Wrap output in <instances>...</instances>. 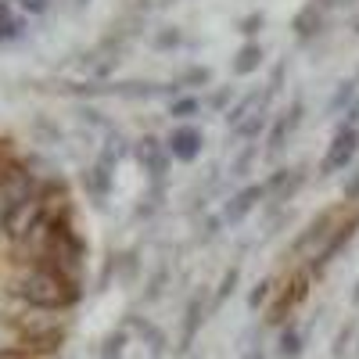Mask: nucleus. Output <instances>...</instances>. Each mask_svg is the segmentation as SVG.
I'll list each match as a JSON object with an SVG mask.
<instances>
[{"instance_id": "1", "label": "nucleus", "mask_w": 359, "mask_h": 359, "mask_svg": "<svg viewBox=\"0 0 359 359\" xmlns=\"http://www.w3.org/2000/svg\"><path fill=\"white\" fill-rule=\"evenodd\" d=\"M11 298L15 302H25L33 309H54V313H69L83 302V284L69 280V277H57L50 269L40 266H29L25 273L11 284Z\"/></svg>"}, {"instance_id": "2", "label": "nucleus", "mask_w": 359, "mask_h": 359, "mask_svg": "<svg viewBox=\"0 0 359 359\" xmlns=\"http://www.w3.org/2000/svg\"><path fill=\"white\" fill-rule=\"evenodd\" d=\"M309 284H313L309 269H298L294 277H287V280H284V287H280V291L273 294V302L266 306L262 327H287V323H291V316H294V309L306 302V294H309Z\"/></svg>"}, {"instance_id": "3", "label": "nucleus", "mask_w": 359, "mask_h": 359, "mask_svg": "<svg viewBox=\"0 0 359 359\" xmlns=\"http://www.w3.org/2000/svg\"><path fill=\"white\" fill-rule=\"evenodd\" d=\"M341 219H345V216H341V208H323V212H316L302 230L294 233V241H291L287 252H291V255H309V259H313V255L323 248L327 237L334 233V226H338Z\"/></svg>"}, {"instance_id": "4", "label": "nucleus", "mask_w": 359, "mask_h": 359, "mask_svg": "<svg viewBox=\"0 0 359 359\" xmlns=\"http://www.w3.org/2000/svg\"><path fill=\"white\" fill-rule=\"evenodd\" d=\"M355 233H359V212H355V216H345V219L334 226V233L323 241V248L309 259V266H306V269H309V277H313V280H316V277H323L327 269H331V266L338 262V255L355 241Z\"/></svg>"}, {"instance_id": "5", "label": "nucleus", "mask_w": 359, "mask_h": 359, "mask_svg": "<svg viewBox=\"0 0 359 359\" xmlns=\"http://www.w3.org/2000/svg\"><path fill=\"white\" fill-rule=\"evenodd\" d=\"M212 316V309H208V291H194L187 298V306H184V316H180V338H176V355H191L198 334H201V327L205 320Z\"/></svg>"}, {"instance_id": "6", "label": "nucleus", "mask_w": 359, "mask_h": 359, "mask_svg": "<svg viewBox=\"0 0 359 359\" xmlns=\"http://www.w3.org/2000/svg\"><path fill=\"white\" fill-rule=\"evenodd\" d=\"M355 155H359V130H352V126H338L316 169H320V176H334V172L348 169Z\"/></svg>"}, {"instance_id": "7", "label": "nucleus", "mask_w": 359, "mask_h": 359, "mask_svg": "<svg viewBox=\"0 0 359 359\" xmlns=\"http://www.w3.org/2000/svg\"><path fill=\"white\" fill-rule=\"evenodd\" d=\"M133 158L144 165V172L151 176V184H165V176L172 169V155L165 140H158L155 133H144L137 144H133Z\"/></svg>"}, {"instance_id": "8", "label": "nucleus", "mask_w": 359, "mask_h": 359, "mask_svg": "<svg viewBox=\"0 0 359 359\" xmlns=\"http://www.w3.org/2000/svg\"><path fill=\"white\" fill-rule=\"evenodd\" d=\"M334 4H338V0H309V4L298 8L294 18H291V33H294V40L309 43V40L323 36V33H327V11H331Z\"/></svg>"}, {"instance_id": "9", "label": "nucleus", "mask_w": 359, "mask_h": 359, "mask_svg": "<svg viewBox=\"0 0 359 359\" xmlns=\"http://www.w3.org/2000/svg\"><path fill=\"white\" fill-rule=\"evenodd\" d=\"M302 115H306V104L302 101H294L287 111L273 115V123H269V130H266V158H277L284 151L287 140L294 137V130L302 126Z\"/></svg>"}, {"instance_id": "10", "label": "nucleus", "mask_w": 359, "mask_h": 359, "mask_svg": "<svg viewBox=\"0 0 359 359\" xmlns=\"http://www.w3.org/2000/svg\"><path fill=\"white\" fill-rule=\"evenodd\" d=\"M165 147H169L172 162H180V165H191V162H198V158H201L205 133H201L198 126H191V123H176V130L165 137Z\"/></svg>"}, {"instance_id": "11", "label": "nucleus", "mask_w": 359, "mask_h": 359, "mask_svg": "<svg viewBox=\"0 0 359 359\" xmlns=\"http://www.w3.org/2000/svg\"><path fill=\"white\" fill-rule=\"evenodd\" d=\"M123 327H126V331L147 348V355H151V359H165V352H169V338H165V331H162L155 320H147V316H140V313H126Z\"/></svg>"}, {"instance_id": "12", "label": "nucleus", "mask_w": 359, "mask_h": 359, "mask_svg": "<svg viewBox=\"0 0 359 359\" xmlns=\"http://www.w3.org/2000/svg\"><path fill=\"white\" fill-rule=\"evenodd\" d=\"M266 198V187L262 184H245L241 191H233L226 201H223V223L237 226V223H245L252 216V208Z\"/></svg>"}, {"instance_id": "13", "label": "nucleus", "mask_w": 359, "mask_h": 359, "mask_svg": "<svg viewBox=\"0 0 359 359\" xmlns=\"http://www.w3.org/2000/svg\"><path fill=\"white\" fill-rule=\"evenodd\" d=\"M111 187H115V172H111L108 165L94 162V165H86V169H83V191L90 194V201H94V205H101V208H104V201H108Z\"/></svg>"}, {"instance_id": "14", "label": "nucleus", "mask_w": 359, "mask_h": 359, "mask_svg": "<svg viewBox=\"0 0 359 359\" xmlns=\"http://www.w3.org/2000/svg\"><path fill=\"white\" fill-rule=\"evenodd\" d=\"M306 180H309V165H294V172L287 176V184L269 198V205H266V219H273L277 212H284V208L291 205V198H298L302 194V187H306Z\"/></svg>"}, {"instance_id": "15", "label": "nucleus", "mask_w": 359, "mask_h": 359, "mask_svg": "<svg viewBox=\"0 0 359 359\" xmlns=\"http://www.w3.org/2000/svg\"><path fill=\"white\" fill-rule=\"evenodd\" d=\"M269 97H273V94H269V86H259V90H248V94L241 97V101H233V108L223 115L226 118V126L233 130L237 123H245V118L248 115H255L259 108H269Z\"/></svg>"}, {"instance_id": "16", "label": "nucleus", "mask_w": 359, "mask_h": 359, "mask_svg": "<svg viewBox=\"0 0 359 359\" xmlns=\"http://www.w3.org/2000/svg\"><path fill=\"white\" fill-rule=\"evenodd\" d=\"M262 65H266V47H262L259 40H248L245 47H237L233 62H230L233 76H252V72H259Z\"/></svg>"}, {"instance_id": "17", "label": "nucleus", "mask_w": 359, "mask_h": 359, "mask_svg": "<svg viewBox=\"0 0 359 359\" xmlns=\"http://www.w3.org/2000/svg\"><path fill=\"white\" fill-rule=\"evenodd\" d=\"M126 155H133V144H130L123 133H118V130L104 133V144H101V151H97V162H101V165H108V169H115Z\"/></svg>"}, {"instance_id": "18", "label": "nucleus", "mask_w": 359, "mask_h": 359, "mask_svg": "<svg viewBox=\"0 0 359 359\" xmlns=\"http://www.w3.org/2000/svg\"><path fill=\"white\" fill-rule=\"evenodd\" d=\"M237 284H241V262H233V266L223 269V277H219V284H216V291H212V302H208V309L219 313V309L230 302V294L237 291Z\"/></svg>"}, {"instance_id": "19", "label": "nucleus", "mask_w": 359, "mask_h": 359, "mask_svg": "<svg viewBox=\"0 0 359 359\" xmlns=\"http://www.w3.org/2000/svg\"><path fill=\"white\" fill-rule=\"evenodd\" d=\"M269 123H273V115H269V108H259L255 115H248V118H245V123H237L230 133H233V140L255 144V137H259V133H266V130H269Z\"/></svg>"}, {"instance_id": "20", "label": "nucleus", "mask_w": 359, "mask_h": 359, "mask_svg": "<svg viewBox=\"0 0 359 359\" xmlns=\"http://www.w3.org/2000/svg\"><path fill=\"white\" fill-rule=\"evenodd\" d=\"M208 83H212V69H208V65H187L184 72H176L172 90H176V97H180V94H191V90L208 86Z\"/></svg>"}, {"instance_id": "21", "label": "nucleus", "mask_w": 359, "mask_h": 359, "mask_svg": "<svg viewBox=\"0 0 359 359\" xmlns=\"http://www.w3.org/2000/svg\"><path fill=\"white\" fill-rule=\"evenodd\" d=\"M169 280H172V269H169V262H158V266L151 269V277L144 280L140 302H144V306H147V302H158V298L165 294V287H169Z\"/></svg>"}, {"instance_id": "22", "label": "nucleus", "mask_w": 359, "mask_h": 359, "mask_svg": "<svg viewBox=\"0 0 359 359\" xmlns=\"http://www.w3.org/2000/svg\"><path fill=\"white\" fill-rule=\"evenodd\" d=\"M162 205H165V184H151L140 194V201L133 208V219H155L162 212Z\"/></svg>"}, {"instance_id": "23", "label": "nucleus", "mask_w": 359, "mask_h": 359, "mask_svg": "<svg viewBox=\"0 0 359 359\" xmlns=\"http://www.w3.org/2000/svg\"><path fill=\"white\" fill-rule=\"evenodd\" d=\"M355 97H359V79H341V83L334 86V94H331V101H327L323 111H327V115H345Z\"/></svg>"}, {"instance_id": "24", "label": "nucleus", "mask_w": 359, "mask_h": 359, "mask_svg": "<svg viewBox=\"0 0 359 359\" xmlns=\"http://www.w3.org/2000/svg\"><path fill=\"white\" fill-rule=\"evenodd\" d=\"M277 352H280V359H298V355L306 352V334L298 331L294 323L280 327V338H277Z\"/></svg>"}, {"instance_id": "25", "label": "nucleus", "mask_w": 359, "mask_h": 359, "mask_svg": "<svg viewBox=\"0 0 359 359\" xmlns=\"http://www.w3.org/2000/svg\"><path fill=\"white\" fill-rule=\"evenodd\" d=\"M273 294H277V280H273V277H259V280L252 284V291H248L245 302H248L252 313H262L269 302H273Z\"/></svg>"}, {"instance_id": "26", "label": "nucleus", "mask_w": 359, "mask_h": 359, "mask_svg": "<svg viewBox=\"0 0 359 359\" xmlns=\"http://www.w3.org/2000/svg\"><path fill=\"white\" fill-rule=\"evenodd\" d=\"M130 331H126V327L123 323H118L115 327V331L101 341V352H97V359H126V345H130Z\"/></svg>"}, {"instance_id": "27", "label": "nucleus", "mask_w": 359, "mask_h": 359, "mask_svg": "<svg viewBox=\"0 0 359 359\" xmlns=\"http://www.w3.org/2000/svg\"><path fill=\"white\" fill-rule=\"evenodd\" d=\"M355 338H359V323H355V316H348V320H345V323L338 327L334 341H331V355H334V359H345Z\"/></svg>"}, {"instance_id": "28", "label": "nucleus", "mask_w": 359, "mask_h": 359, "mask_svg": "<svg viewBox=\"0 0 359 359\" xmlns=\"http://www.w3.org/2000/svg\"><path fill=\"white\" fill-rule=\"evenodd\" d=\"M198 111H201V97H194V94H180V97L169 101V115L176 123H191Z\"/></svg>"}, {"instance_id": "29", "label": "nucleus", "mask_w": 359, "mask_h": 359, "mask_svg": "<svg viewBox=\"0 0 359 359\" xmlns=\"http://www.w3.org/2000/svg\"><path fill=\"white\" fill-rule=\"evenodd\" d=\"M180 43H184V29L180 25H162L158 33H151V47L169 54V50H180Z\"/></svg>"}, {"instance_id": "30", "label": "nucleus", "mask_w": 359, "mask_h": 359, "mask_svg": "<svg viewBox=\"0 0 359 359\" xmlns=\"http://www.w3.org/2000/svg\"><path fill=\"white\" fill-rule=\"evenodd\" d=\"M140 277V248H130L118 255V284H133Z\"/></svg>"}, {"instance_id": "31", "label": "nucleus", "mask_w": 359, "mask_h": 359, "mask_svg": "<svg viewBox=\"0 0 359 359\" xmlns=\"http://www.w3.org/2000/svg\"><path fill=\"white\" fill-rule=\"evenodd\" d=\"M205 104H208V111H216V115H226V111L233 108V86H216L212 94L205 97Z\"/></svg>"}, {"instance_id": "32", "label": "nucleus", "mask_w": 359, "mask_h": 359, "mask_svg": "<svg viewBox=\"0 0 359 359\" xmlns=\"http://www.w3.org/2000/svg\"><path fill=\"white\" fill-rule=\"evenodd\" d=\"M219 230H223V216H201V223H198V245H208V241H216L219 237Z\"/></svg>"}, {"instance_id": "33", "label": "nucleus", "mask_w": 359, "mask_h": 359, "mask_svg": "<svg viewBox=\"0 0 359 359\" xmlns=\"http://www.w3.org/2000/svg\"><path fill=\"white\" fill-rule=\"evenodd\" d=\"M255 155H259V147H255V144H245V147H241V155H237V158H233V165H230V176L245 180V176H248V169H252V162H255Z\"/></svg>"}, {"instance_id": "34", "label": "nucleus", "mask_w": 359, "mask_h": 359, "mask_svg": "<svg viewBox=\"0 0 359 359\" xmlns=\"http://www.w3.org/2000/svg\"><path fill=\"white\" fill-rule=\"evenodd\" d=\"M262 29H266V15L262 11H252V15H245L241 22H237V33H241L245 40H255Z\"/></svg>"}, {"instance_id": "35", "label": "nucleus", "mask_w": 359, "mask_h": 359, "mask_svg": "<svg viewBox=\"0 0 359 359\" xmlns=\"http://www.w3.org/2000/svg\"><path fill=\"white\" fill-rule=\"evenodd\" d=\"M79 123H86V126H97V130H104V133H111L115 126L104 118V111L101 108H94V104H79Z\"/></svg>"}, {"instance_id": "36", "label": "nucleus", "mask_w": 359, "mask_h": 359, "mask_svg": "<svg viewBox=\"0 0 359 359\" xmlns=\"http://www.w3.org/2000/svg\"><path fill=\"white\" fill-rule=\"evenodd\" d=\"M22 36H25V18L11 15V18L0 22V43H11V40H22Z\"/></svg>"}, {"instance_id": "37", "label": "nucleus", "mask_w": 359, "mask_h": 359, "mask_svg": "<svg viewBox=\"0 0 359 359\" xmlns=\"http://www.w3.org/2000/svg\"><path fill=\"white\" fill-rule=\"evenodd\" d=\"M291 172H294L291 165H280V169H273V172H269V176L262 180V187H266V198H273V194H277V191H280V187L287 184V176H291Z\"/></svg>"}, {"instance_id": "38", "label": "nucleus", "mask_w": 359, "mask_h": 359, "mask_svg": "<svg viewBox=\"0 0 359 359\" xmlns=\"http://www.w3.org/2000/svg\"><path fill=\"white\" fill-rule=\"evenodd\" d=\"M33 133H40L47 144H57V140H62V130H57V123H50L47 115H36V118H33Z\"/></svg>"}, {"instance_id": "39", "label": "nucleus", "mask_w": 359, "mask_h": 359, "mask_svg": "<svg viewBox=\"0 0 359 359\" xmlns=\"http://www.w3.org/2000/svg\"><path fill=\"white\" fill-rule=\"evenodd\" d=\"M262 331H266V327H259V331H252V334H248V345H245V352H241V359H266V345H262Z\"/></svg>"}, {"instance_id": "40", "label": "nucleus", "mask_w": 359, "mask_h": 359, "mask_svg": "<svg viewBox=\"0 0 359 359\" xmlns=\"http://www.w3.org/2000/svg\"><path fill=\"white\" fill-rule=\"evenodd\" d=\"M341 198H345V205H355V201H359V172L345 180V187H341Z\"/></svg>"}, {"instance_id": "41", "label": "nucleus", "mask_w": 359, "mask_h": 359, "mask_svg": "<svg viewBox=\"0 0 359 359\" xmlns=\"http://www.w3.org/2000/svg\"><path fill=\"white\" fill-rule=\"evenodd\" d=\"M15 4L25 11V15H43L50 8V0H15Z\"/></svg>"}, {"instance_id": "42", "label": "nucleus", "mask_w": 359, "mask_h": 359, "mask_svg": "<svg viewBox=\"0 0 359 359\" xmlns=\"http://www.w3.org/2000/svg\"><path fill=\"white\" fill-rule=\"evenodd\" d=\"M0 359H40V355L25 352V348H15V345H0Z\"/></svg>"}, {"instance_id": "43", "label": "nucleus", "mask_w": 359, "mask_h": 359, "mask_svg": "<svg viewBox=\"0 0 359 359\" xmlns=\"http://www.w3.org/2000/svg\"><path fill=\"white\" fill-rule=\"evenodd\" d=\"M284 72H287V62H277V69H273V79H269V94H277V90L284 86Z\"/></svg>"}, {"instance_id": "44", "label": "nucleus", "mask_w": 359, "mask_h": 359, "mask_svg": "<svg viewBox=\"0 0 359 359\" xmlns=\"http://www.w3.org/2000/svg\"><path fill=\"white\" fill-rule=\"evenodd\" d=\"M341 126H352V130H359V97L352 101V108L341 115Z\"/></svg>"}, {"instance_id": "45", "label": "nucleus", "mask_w": 359, "mask_h": 359, "mask_svg": "<svg viewBox=\"0 0 359 359\" xmlns=\"http://www.w3.org/2000/svg\"><path fill=\"white\" fill-rule=\"evenodd\" d=\"M11 4H15V0H0V22L11 18Z\"/></svg>"}, {"instance_id": "46", "label": "nucleus", "mask_w": 359, "mask_h": 359, "mask_svg": "<svg viewBox=\"0 0 359 359\" xmlns=\"http://www.w3.org/2000/svg\"><path fill=\"white\" fill-rule=\"evenodd\" d=\"M348 298H352V306H355V309H359V280H355V284H352V291H348Z\"/></svg>"}, {"instance_id": "47", "label": "nucleus", "mask_w": 359, "mask_h": 359, "mask_svg": "<svg viewBox=\"0 0 359 359\" xmlns=\"http://www.w3.org/2000/svg\"><path fill=\"white\" fill-rule=\"evenodd\" d=\"M90 4V0H76V8H86Z\"/></svg>"}, {"instance_id": "48", "label": "nucleus", "mask_w": 359, "mask_h": 359, "mask_svg": "<svg viewBox=\"0 0 359 359\" xmlns=\"http://www.w3.org/2000/svg\"><path fill=\"white\" fill-rule=\"evenodd\" d=\"M355 359H359V338H355Z\"/></svg>"}, {"instance_id": "49", "label": "nucleus", "mask_w": 359, "mask_h": 359, "mask_svg": "<svg viewBox=\"0 0 359 359\" xmlns=\"http://www.w3.org/2000/svg\"><path fill=\"white\" fill-rule=\"evenodd\" d=\"M338 4H355V0H338Z\"/></svg>"}, {"instance_id": "50", "label": "nucleus", "mask_w": 359, "mask_h": 359, "mask_svg": "<svg viewBox=\"0 0 359 359\" xmlns=\"http://www.w3.org/2000/svg\"><path fill=\"white\" fill-rule=\"evenodd\" d=\"M169 4H176V0H165V8H169Z\"/></svg>"}, {"instance_id": "51", "label": "nucleus", "mask_w": 359, "mask_h": 359, "mask_svg": "<svg viewBox=\"0 0 359 359\" xmlns=\"http://www.w3.org/2000/svg\"><path fill=\"white\" fill-rule=\"evenodd\" d=\"M191 359H198V355H191Z\"/></svg>"}]
</instances>
